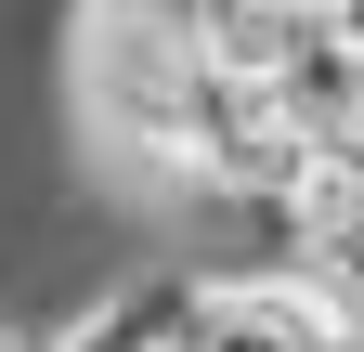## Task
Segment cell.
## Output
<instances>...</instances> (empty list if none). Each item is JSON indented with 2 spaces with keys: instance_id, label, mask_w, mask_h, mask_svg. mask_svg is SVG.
Masks as SVG:
<instances>
[{
  "instance_id": "6da1fadb",
  "label": "cell",
  "mask_w": 364,
  "mask_h": 352,
  "mask_svg": "<svg viewBox=\"0 0 364 352\" xmlns=\"http://www.w3.org/2000/svg\"><path fill=\"white\" fill-rule=\"evenodd\" d=\"M326 26H338V39H351V53H364V0H326Z\"/></svg>"
},
{
  "instance_id": "7a4b0ae2",
  "label": "cell",
  "mask_w": 364,
  "mask_h": 352,
  "mask_svg": "<svg viewBox=\"0 0 364 352\" xmlns=\"http://www.w3.org/2000/svg\"><path fill=\"white\" fill-rule=\"evenodd\" d=\"M0 326H14V314H0Z\"/></svg>"
}]
</instances>
